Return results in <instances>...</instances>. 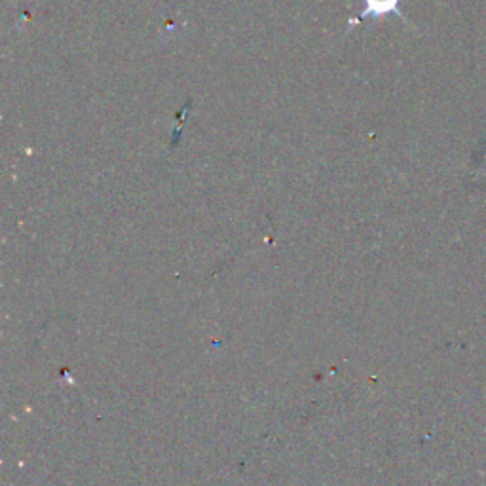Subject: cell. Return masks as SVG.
Here are the masks:
<instances>
[{"mask_svg":"<svg viewBox=\"0 0 486 486\" xmlns=\"http://www.w3.org/2000/svg\"><path fill=\"white\" fill-rule=\"evenodd\" d=\"M400 3L401 0H365V10L361 17H382L388 14L401 15Z\"/></svg>","mask_w":486,"mask_h":486,"instance_id":"cell-1","label":"cell"}]
</instances>
